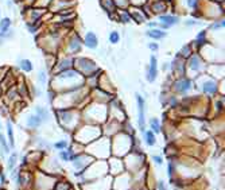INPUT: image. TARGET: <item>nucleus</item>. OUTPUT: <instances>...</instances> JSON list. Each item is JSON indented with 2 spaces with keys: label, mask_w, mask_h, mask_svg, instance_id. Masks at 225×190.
<instances>
[{
  "label": "nucleus",
  "mask_w": 225,
  "mask_h": 190,
  "mask_svg": "<svg viewBox=\"0 0 225 190\" xmlns=\"http://www.w3.org/2000/svg\"><path fill=\"white\" fill-rule=\"evenodd\" d=\"M85 85V78L76 70V69H70V70L62 72L60 74H54V78L51 81L50 89L54 90L55 93H63L69 92V90L77 89Z\"/></svg>",
  "instance_id": "1"
},
{
  "label": "nucleus",
  "mask_w": 225,
  "mask_h": 190,
  "mask_svg": "<svg viewBox=\"0 0 225 190\" xmlns=\"http://www.w3.org/2000/svg\"><path fill=\"white\" fill-rule=\"evenodd\" d=\"M55 119H57L58 125L69 135H72L82 123L81 111L77 108L55 109Z\"/></svg>",
  "instance_id": "2"
},
{
  "label": "nucleus",
  "mask_w": 225,
  "mask_h": 190,
  "mask_svg": "<svg viewBox=\"0 0 225 190\" xmlns=\"http://www.w3.org/2000/svg\"><path fill=\"white\" fill-rule=\"evenodd\" d=\"M81 111V120L82 123L86 124H95V125H103L108 120V105L107 104L95 103L88 104Z\"/></svg>",
  "instance_id": "3"
},
{
  "label": "nucleus",
  "mask_w": 225,
  "mask_h": 190,
  "mask_svg": "<svg viewBox=\"0 0 225 190\" xmlns=\"http://www.w3.org/2000/svg\"><path fill=\"white\" fill-rule=\"evenodd\" d=\"M72 140L80 143L81 146H88L89 143L95 142L100 136H103L101 132V125L95 124H86V123H81L76 131L72 133Z\"/></svg>",
  "instance_id": "4"
},
{
  "label": "nucleus",
  "mask_w": 225,
  "mask_h": 190,
  "mask_svg": "<svg viewBox=\"0 0 225 190\" xmlns=\"http://www.w3.org/2000/svg\"><path fill=\"white\" fill-rule=\"evenodd\" d=\"M136 142V136H131L128 133L119 132L111 138V151L112 156L124 158L128 152L132 151Z\"/></svg>",
  "instance_id": "5"
},
{
  "label": "nucleus",
  "mask_w": 225,
  "mask_h": 190,
  "mask_svg": "<svg viewBox=\"0 0 225 190\" xmlns=\"http://www.w3.org/2000/svg\"><path fill=\"white\" fill-rule=\"evenodd\" d=\"M85 152L89 154L96 160H107L112 156L111 151V138L100 136L95 142L85 146Z\"/></svg>",
  "instance_id": "6"
},
{
  "label": "nucleus",
  "mask_w": 225,
  "mask_h": 190,
  "mask_svg": "<svg viewBox=\"0 0 225 190\" xmlns=\"http://www.w3.org/2000/svg\"><path fill=\"white\" fill-rule=\"evenodd\" d=\"M124 166H125V171H128L130 174H135L138 171L143 170L144 167H147V158L146 154L142 151L140 147L133 148L131 152H128L124 158Z\"/></svg>",
  "instance_id": "7"
},
{
  "label": "nucleus",
  "mask_w": 225,
  "mask_h": 190,
  "mask_svg": "<svg viewBox=\"0 0 225 190\" xmlns=\"http://www.w3.org/2000/svg\"><path fill=\"white\" fill-rule=\"evenodd\" d=\"M105 175H108V165H107V160H96L95 159L88 166L86 170L81 174V182H80V183L95 181V179L103 178V177H105Z\"/></svg>",
  "instance_id": "8"
},
{
  "label": "nucleus",
  "mask_w": 225,
  "mask_h": 190,
  "mask_svg": "<svg viewBox=\"0 0 225 190\" xmlns=\"http://www.w3.org/2000/svg\"><path fill=\"white\" fill-rule=\"evenodd\" d=\"M57 179L58 177L50 175V174L39 170V168H35L34 170V179H33L31 190H53Z\"/></svg>",
  "instance_id": "9"
},
{
  "label": "nucleus",
  "mask_w": 225,
  "mask_h": 190,
  "mask_svg": "<svg viewBox=\"0 0 225 190\" xmlns=\"http://www.w3.org/2000/svg\"><path fill=\"white\" fill-rule=\"evenodd\" d=\"M39 170L45 171V173L50 174V175H54V177H62L65 175V168H63L62 163L58 160L57 156H54V155H50V156H46L45 155V158L42 159L41 165H39Z\"/></svg>",
  "instance_id": "10"
},
{
  "label": "nucleus",
  "mask_w": 225,
  "mask_h": 190,
  "mask_svg": "<svg viewBox=\"0 0 225 190\" xmlns=\"http://www.w3.org/2000/svg\"><path fill=\"white\" fill-rule=\"evenodd\" d=\"M112 179H113V177H111L108 174V175L103 177V178L80 183L78 187H80V190H111L112 189Z\"/></svg>",
  "instance_id": "11"
},
{
  "label": "nucleus",
  "mask_w": 225,
  "mask_h": 190,
  "mask_svg": "<svg viewBox=\"0 0 225 190\" xmlns=\"http://www.w3.org/2000/svg\"><path fill=\"white\" fill-rule=\"evenodd\" d=\"M33 179H34V171L30 168H19L16 173V177L12 182L16 185L18 190H25L33 187Z\"/></svg>",
  "instance_id": "12"
},
{
  "label": "nucleus",
  "mask_w": 225,
  "mask_h": 190,
  "mask_svg": "<svg viewBox=\"0 0 225 190\" xmlns=\"http://www.w3.org/2000/svg\"><path fill=\"white\" fill-rule=\"evenodd\" d=\"M77 68V72L81 74L84 78H88L89 76H92L93 73L98 70L97 65L93 60H89V58H85V57H81V58H77L74 60V65Z\"/></svg>",
  "instance_id": "13"
},
{
  "label": "nucleus",
  "mask_w": 225,
  "mask_h": 190,
  "mask_svg": "<svg viewBox=\"0 0 225 190\" xmlns=\"http://www.w3.org/2000/svg\"><path fill=\"white\" fill-rule=\"evenodd\" d=\"M93 160H95V159H93L89 154H86L85 151L77 154L76 156L70 160L72 173H73V174H82L88 168V166L93 162Z\"/></svg>",
  "instance_id": "14"
},
{
  "label": "nucleus",
  "mask_w": 225,
  "mask_h": 190,
  "mask_svg": "<svg viewBox=\"0 0 225 190\" xmlns=\"http://www.w3.org/2000/svg\"><path fill=\"white\" fill-rule=\"evenodd\" d=\"M132 174H130L128 171H124L112 179V190H132Z\"/></svg>",
  "instance_id": "15"
},
{
  "label": "nucleus",
  "mask_w": 225,
  "mask_h": 190,
  "mask_svg": "<svg viewBox=\"0 0 225 190\" xmlns=\"http://www.w3.org/2000/svg\"><path fill=\"white\" fill-rule=\"evenodd\" d=\"M194 88V81L189 77H179L175 81L173 82V90L175 95H181V96H186Z\"/></svg>",
  "instance_id": "16"
},
{
  "label": "nucleus",
  "mask_w": 225,
  "mask_h": 190,
  "mask_svg": "<svg viewBox=\"0 0 225 190\" xmlns=\"http://www.w3.org/2000/svg\"><path fill=\"white\" fill-rule=\"evenodd\" d=\"M136 107H138V130L140 133H143L147 130V120H146V100L139 93H135Z\"/></svg>",
  "instance_id": "17"
},
{
  "label": "nucleus",
  "mask_w": 225,
  "mask_h": 190,
  "mask_svg": "<svg viewBox=\"0 0 225 190\" xmlns=\"http://www.w3.org/2000/svg\"><path fill=\"white\" fill-rule=\"evenodd\" d=\"M205 61L201 58V55L198 54H191L186 61V70L189 69L190 72L195 74V76H201L205 70Z\"/></svg>",
  "instance_id": "18"
},
{
  "label": "nucleus",
  "mask_w": 225,
  "mask_h": 190,
  "mask_svg": "<svg viewBox=\"0 0 225 190\" xmlns=\"http://www.w3.org/2000/svg\"><path fill=\"white\" fill-rule=\"evenodd\" d=\"M30 142H31V147H34L33 150H38V151H42L45 154H49V152L53 151V143L42 135L30 136Z\"/></svg>",
  "instance_id": "19"
},
{
  "label": "nucleus",
  "mask_w": 225,
  "mask_h": 190,
  "mask_svg": "<svg viewBox=\"0 0 225 190\" xmlns=\"http://www.w3.org/2000/svg\"><path fill=\"white\" fill-rule=\"evenodd\" d=\"M107 165H108V174L111 177H116L125 171V166H124L123 158L111 156L107 159Z\"/></svg>",
  "instance_id": "20"
},
{
  "label": "nucleus",
  "mask_w": 225,
  "mask_h": 190,
  "mask_svg": "<svg viewBox=\"0 0 225 190\" xmlns=\"http://www.w3.org/2000/svg\"><path fill=\"white\" fill-rule=\"evenodd\" d=\"M121 124L123 123H119L116 120L108 119L103 125H101V132H103V136H107V138H112L116 133L121 132Z\"/></svg>",
  "instance_id": "21"
},
{
  "label": "nucleus",
  "mask_w": 225,
  "mask_h": 190,
  "mask_svg": "<svg viewBox=\"0 0 225 190\" xmlns=\"http://www.w3.org/2000/svg\"><path fill=\"white\" fill-rule=\"evenodd\" d=\"M201 92L206 96H216L218 93V82L209 78L201 82Z\"/></svg>",
  "instance_id": "22"
},
{
  "label": "nucleus",
  "mask_w": 225,
  "mask_h": 190,
  "mask_svg": "<svg viewBox=\"0 0 225 190\" xmlns=\"http://www.w3.org/2000/svg\"><path fill=\"white\" fill-rule=\"evenodd\" d=\"M42 127H43V121H42L34 112L27 115V117H26V128H27V130L33 131V132H37V131H39Z\"/></svg>",
  "instance_id": "23"
},
{
  "label": "nucleus",
  "mask_w": 225,
  "mask_h": 190,
  "mask_svg": "<svg viewBox=\"0 0 225 190\" xmlns=\"http://www.w3.org/2000/svg\"><path fill=\"white\" fill-rule=\"evenodd\" d=\"M146 78L148 82H155V80L158 78V60L154 54L150 57V65L147 68V73H146Z\"/></svg>",
  "instance_id": "24"
},
{
  "label": "nucleus",
  "mask_w": 225,
  "mask_h": 190,
  "mask_svg": "<svg viewBox=\"0 0 225 190\" xmlns=\"http://www.w3.org/2000/svg\"><path fill=\"white\" fill-rule=\"evenodd\" d=\"M74 60H72V58H62V60H60L57 63H55V66L53 68V73L54 74H60L62 73V72H66V70H70V69L74 68Z\"/></svg>",
  "instance_id": "25"
},
{
  "label": "nucleus",
  "mask_w": 225,
  "mask_h": 190,
  "mask_svg": "<svg viewBox=\"0 0 225 190\" xmlns=\"http://www.w3.org/2000/svg\"><path fill=\"white\" fill-rule=\"evenodd\" d=\"M18 166H19V152L12 150L6 159V173L7 174L11 173V171L14 170V168H16Z\"/></svg>",
  "instance_id": "26"
},
{
  "label": "nucleus",
  "mask_w": 225,
  "mask_h": 190,
  "mask_svg": "<svg viewBox=\"0 0 225 190\" xmlns=\"http://www.w3.org/2000/svg\"><path fill=\"white\" fill-rule=\"evenodd\" d=\"M34 113L43 121V124L51 121V113L46 105H35L34 107Z\"/></svg>",
  "instance_id": "27"
},
{
  "label": "nucleus",
  "mask_w": 225,
  "mask_h": 190,
  "mask_svg": "<svg viewBox=\"0 0 225 190\" xmlns=\"http://www.w3.org/2000/svg\"><path fill=\"white\" fill-rule=\"evenodd\" d=\"M4 128H6V138H7V142H8V146L11 150H15V132H14V124H12V121L10 119L6 120V125H4Z\"/></svg>",
  "instance_id": "28"
},
{
  "label": "nucleus",
  "mask_w": 225,
  "mask_h": 190,
  "mask_svg": "<svg viewBox=\"0 0 225 190\" xmlns=\"http://www.w3.org/2000/svg\"><path fill=\"white\" fill-rule=\"evenodd\" d=\"M142 140H143V143L146 144L147 147H150V148L155 147V146H156V143H158L156 135H155L152 131H150V130H146L143 133H142Z\"/></svg>",
  "instance_id": "29"
},
{
  "label": "nucleus",
  "mask_w": 225,
  "mask_h": 190,
  "mask_svg": "<svg viewBox=\"0 0 225 190\" xmlns=\"http://www.w3.org/2000/svg\"><path fill=\"white\" fill-rule=\"evenodd\" d=\"M82 49V41L78 38V37H74L73 39L69 41V45H68V53L70 55H76L81 51Z\"/></svg>",
  "instance_id": "30"
},
{
  "label": "nucleus",
  "mask_w": 225,
  "mask_h": 190,
  "mask_svg": "<svg viewBox=\"0 0 225 190\" xmlns=\"http://www.w3.org/2000/svg\"><path fill=\"white\" fill-rule=\"evenodd\" d=\"M146 124L148 125V130H150V131H152V132H154L156 136L162 133L163 127H162V123H160V120L158 119V117H155V116L150 117L148 121H147Z\"/></svg>",
  "instance_id": "31"
},
{
  "label": "nucleus",
  "mask_w": 225,
  "mask_h": 190,
  "mask_svg": "<svg viewBox=\"0 0 225 190\" xmlns=\"http://www.w3.org/2000/svg\"><path fill=\"white\" fill-rule=\"evenodd\" d=\"M177 23H179V18L177 16H171V15H162V16H159V25L162 28H170L171 26L177 25Z\"/></svg>",
  "instance_id": "32"
},
{
  "label": "nucleus",
  "mask_w": 225,
  "mask_h": 190,
  "mask_svg": "<svg viewBox=\"0 0 225 190\" xmlns=\"http://www.w3.org/2000/svg\"><path fill=\"white\" fill-rule=\"evenodd\" d=\"M84 45L88 47V49H90V50L97 49V46H98L97 35H96L93 31H89V33H86V35H85V38H84Z\"/></svg>",
  "instance_id": "33"
},
{
  "label": "nucleus",
  "mask_w": 225,
  "mask_h": 190,
  "mask_svg": "<svg viewBox=\"0 0 225 190\" xmlns=\"http://www.w3.org/2000/svg\"><path fill=\"white\" fill-rule=\"evenodd\" d=\"M53 190H74V189H73V185H72V182L69 181V179L63 178V177H60V178L55 181Z\"/></svg>",
  "instance_id": "34"
},
{
  "label": "nucleus",
  "mask_w": 225,
  "mask_h": 190,
  "mask_svg": "<svg viewBox=\"0 0 225 190\" xmlns=\"http://www.w3.org/2000/svg\"><path fill=\"white\" fill-rule=\"evenodd\" d=\"M16 63H18V69H20L25 73H31L34 70L33 62L30 60H27V58H18Z\"/></svg>",
  "instance_id": "35"
},
{
  "label": "nucleus",
  "mask_w": 225,
  "mask_h": 190,
  "mask_svg": "<svg viewBox=\"0 0 225 190\" xmlns=\"http://www.w3.org/2000/svg\"><path fill=\"white\" fill-rule=\"evenodd\" d=\"M166 173H167L168 181H173L174 178H177V163H175V159H167Z\"/></svg>",
  "instance_id": "36"
},
{
  "label": "nucleus",
  "mask_w": 225,
  "mask_h": 190,
  "mask_svg": "<svg viewBox=\"0 0 225 190\" xmlns=\"http://www.w3.org/2000/svg\"><path fill=\"white\" fill-rule=\"evenodd\" d=\"M146 35L150 37L151 39H155V41H159V39H163L167 34H166V31H162L159 30V28H150V30L146 31Z\"/></svg>",
  "instance_id": "37"
},
{
  "label": "nucleus",
  "mask_w": 225,
  "mask_h": 190,
  "mask_svg": "<svg viewBox=\"0 0 225 190\" xmlns=\"http://www.w3.org/2000/svg\"><path fill=\"white\" fill-rule=\"evenodd\" d=\"M72 140V139H70ZM70 140H68V138H62V139H58L53 143V151H62V150H66L69 147V143Z\"/></svg>",
  "instance_id": "38"
},
{
  "label": "nucleus",
  "mask_w": 225,
  "mask_h": 190,
  "mask_svg": "<svg viewBox=\"0 0 225 190\" xmlns=\"http://www.w3.org/2000/svg\"><path fill=\"white\" fill-rule=\"evenodd\" d=\"M57 158H58V160H60L61 163H70V160L73 159L74 156L70 154V151L66 148V150H62V151H58Z\"/></svg>",
  "instance_id": "39"
},
{
  "label": "nucleus",
  "mask_w": 225,
  "mask_h": 190,
  "mask_svg": "<svg viewBox=\"0 0 225 190\" xmlns=\"http://www.w3.org/2000/svg\"><path fill=\"white\" fill-rule=\"evenodd\" d=\"M10 30H11V19L4 18V19L0 20V34H4Z\"/></svg>",
  "instance_id": "40"
},
{
  "label": "nucleus",
  "mask_w": 225,
  "mask_h": 190,
  "mask_svg": "<svg viewBox=\"0 0 225 190\" xmlns=\"http://www.w3.org/2000/svg\"><path fill=\"white\" fill-rule=\"evenodd\" d=\"M205 43H206V31L202 30V31H200V33L197 34V38H195V45L198 46V49H201V47H202Z\"/></svg>",
  "instance_id": "41"
},
{
  "label": "nucleus",
  "mask_w": 225,
  "mask_h": 190,
  "mask_svg": "<svg viewBox=\"0 0 225 190\" xmlns=\"http://www.w3.org/2000/svg\"><path fill=\"white\" fill-rule=\"evenodd\" d=\"M37 80H38V82H39L41 86H45V85L47 84V72L43 70V69L39 70L38 74H37Z\"/></svg>",
  "instance_id": "42"
},
{
  "label": "nucleus",
  "mask_w": 225,
  "mask_h": 190,
  "mask_svg": "<svg viewBox=\"0 0 225 190\" xmlns=\"http://www.w3.org/2000/svg\"><path fill=\"white\" fill-rule=\"evenodd\" d=\"M154 190H170V186H168V183L165 179H158V181L155 182Z\"/></svg>",
  "instance_id": "43"
},
{
  "label": "nucleus",
  "mask_w": 225,
  "mask_h": 190,
  "mask_svg": "<svg viewBox=\"0 0 225 190\" xmlns=\"http://www.w3.org/2000/svg\"><path fill=\"white\" fill-rule=\"evenodd\" d=\"M151 160H152V163H154V166H156V167H160V166H163V163H165V158L159 154L151 155Z\"/></svg>",
  "instance_id": "44"
},
{
  "label": "nucleus",
  "mask_w": 225,
  "mask_h": 190,
  "mask_svg": "<svg viewBox=\"0 0 225 190\" xmlns=\"http://www.w3.org/2000/svg\"><path fill=\"white\" fill-rule=\"evenodd\" d=\"M18 96H19V92H18V88H16V86H12L11 89H10L8 92H7L6 97L8 98L10 101H12V103H14V101H15V98H16Z\"/></svg>",
  "instance_id": "45"
},
{
  "label": "nucleus",
  "mask_w": 225,
  "mask_h": 190,
  "mask_svg": "<svg viewBox=\"0 0 225 190\" xmlns=\"http://www.w3.org/2000/svg\"><path fill=\"white\" fill-rule=\"evenodd\" d=\"M179 57H182L183 60H187V58L191 55V50H190V46L189 45H185L183 47H182V50H181V53H179Z\"/></svg>",
  "instance_id": "46"
},
{
  "label": "nucleus",
  "mask_w": 225,
  "mask_h": 190,
  "mask_svg": "<svg viewBox=\"0 0 225 190\" xmlns=\"http://www.w3.org/2000/svg\"><path fill=\"white\" fill-rule=\"evenodd\" d=\"M119 41H120V34L117 31H111V34H109V42L112 45H116L119 43Z\"/></svg>",
  "instance_id": "47"
},
{
  "label": "nucleus",
  "mask_w": 225,
  "mask_h": 190,
  "mask_svg": "<svg viewBox=\"0 0 225 190\" xmlns=\"http://www.w3.org/2000/svg\"><path fill=\"white\" fill-rule=\"evenodd\" d=\"M221 28H224V19L217 20L216 23H213V25L209 27V30H221Z\"/></svg>",
  "instance_id": "48"
},
{
  "label": "nucleus",
  "mask_w": 225,
  "mask_h": 190,
  "mask_svg": "<svg viewBox=\"0 0 225 190\" xmlns=\"http://www.w3.org/2000/svg\"><path fill=\"white\" fill-rule=\"evenodd\" d=\"M148 49L151 50L152 53H156L158 50H159V45H158L156 42H150V43H148Z\"/></svg>",
  "instance_id": "49"
},
{
  "label": "nucleus",
  "mask_w": 225,
  "mask_h": 190,
  "mask_svg": "<svg viewBox=\"0 0 225 190\" xmlns=\"http://www.w3.org/2000/svg\"><path fill=\"white\" fill-rule=\"evenodd\" d=\"M27 27H28V31H30L31 34H35L37 30H38V28H37V26L35 25H31V23H27Z\"/></svg>",
  "instance_id": "50"
},
{
  "label": "nucleus",
  "mask_w": 225,
  "mask_h": 190,
  "mask_svg": "<svg viewBox=\"0 0 225 190\" xmlns=\"http://www.w3.org/2000/svg\"><path fill=\"white\" fill-rule=\"evenodd\" d=\"M197 3H198V0H187V6H189L190 8H195Z\"/></svg>",
  "instance_id": "51"
},
{
  "label": "nucleus",
  "mask_w": 225,
  "mask_h": 190,
  "mask_svg": "<svg viewBox=\"0 0 225 190\" xmlns=\"http://www.w3.org/2000/svg\"><path fill=\"white\" fill-rule=\"evenodd\" d=\"M185 25L186 26H197V25H201L200 22H197V20H186V22H185Z\"/></svg>",
  "instance_id": "52"
},
{
  "label": "nucleus",
  "mask_w": 225,
  "mask_h": 190,
  "mask_svg": "<svg viewBox=\"0 0 225 190\" xmlns=\"http://www.w3.org/2000/svg\"><path fill=\"white\" fill-rule=\"evenodd\" d=\"M168 69H170V62H165V63H163V66H162V70L167 72Z\"/></svg>",
  "instance_id": "53"
},
{
  "label": "nucleus",
  "mask_w": 225,
  "mask_h": 190,
  "mask_svg": "<svg viewBox=\"0 0 225 190\" xmlns=\"http://www.w3.org/2000/svg\"><path fill=\"white\" fill-rule=\"evenodd\" d=\"M158 25H159V23H158V22H150V23H148V26H150V27H156Z\"/></svg>",
  "instance_id": "54"
},
{
  "label": "nucleus",
  "mask_w": 225,
  "mask_h": 190,
  "mask_svg": "<svg viewBox=\"0 0 225 190\" xmlns=\"http://www.w3.org/2000/svg\"><path fill=\"white\" fill-rule=\"evenodd\" d=\"M3 128H4V125H3V121L0 120V131H3Z\"/></svg>",
  "instance_id": "55"
},
{
  "label": "nucleus",
  "mask_w": 225,
  "mask_h": 190,
  "mask_svg": "<svg viewBox=\"0 0 225 190\" xmlns=\"http://www.w3.org/2000/svg\"><path fill=\"white\" fill-rule=\"evenodd\" d=\"M25 190H31V189H25Z\"/></svg>",
  "instance_id": "56"
},
{
  "label": "nucleus",
  "mask_w": 225,
  "mask_h": 190,
  "mask_svg": "<svg viewBox=\"0 0 225 190\" xmlns=\"http://www.w3.org/2000/svg\"><path fill=\"white\" fill-rule=\"evenodd\" d=\"M0 115H1V112H0Z\"/></svg>",
  "instance_id": "57"
},
{
  "label": "nucleus",
  "mask_w": 225,
  "mask_h": 190,
  "mask_svg": "<svg viewBox=\"0 0 225 190\" xmlns=\"http://www.w3.org/2000/svg\"><path fill=\"white\" fill-rule=\"evenodd\" d=\"M111 190H112V189H111Z\"/></svg>",
  "instance_id": "58"
}]
</instances>
